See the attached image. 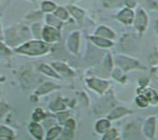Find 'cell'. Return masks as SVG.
Returning <instances> with one entry per match:
<instances>
[{
  "label": "cell",
  "instance_id": "cell-12",
  "mask_svg": "<svg viewBox=\"0 0 158 140\" xmlns=\"http://www.w3.org/2000/svg\"><path fill=\"white\" fill-rule=\"evenodd\" d=\"M10 110V106L3 102H0V120L9 112Z\"/></svg>",
  "mask_w": 158,
  "mask_h": 140
},
{
  "label": "cell",
  "instance_id": "cell-9",
  "mask_svg": "<svg viewBox=\"0 0 158 140\" xmlns=\"http://www.w3.org/2000/svg\"><path fill=\"white\" fill-rule=\"evenodd\" d=\"M43 12H52L56 9V5L50 1H44L41 5Z\"/></svg>",
  "mask_w": 158,
  "mask_h": 140
},
{
  "label": "cell",
  "instance_id": "cell-13",
  "mask_svg": "<svg viewBox=\"0 0 158 140\" xmlns=\"http://www.w3.org/2000/svg\"><path fill=\"white\" fill-rule=\"evenodd\" d=\"M57 134H58V128H52V129H50L48 132H47V134H46V140H52L54 139L56 136H57Z\"/></svg>",
  "mask_w": 158,
  "mask_h": 140
},
{
  "label": "cell",
  "instance_id": "cell-19",
  "mask_svg": "<svg viewBox=\"0 0 158 140\" xmlns=\"http://www.w3.org/2000/svg\"><path fill=\"white\" fill-rule=\"evenodd\" d=\"M0 23H1V18H0Z\"/></svg>",
  "mask_w": 158,
  "mask_h": 140
},
{
  "label": "cell",
  "instance_id": "cell-18",
  "mask_svg": "<svg viewBox=\"0 0 158 140\" xmlns=\"http://www.w3.org/2000/svg\"><path fill=\"white\" fill-rule=\"evenodd\" d=\"M0 140H9V139H6V138H0Z\"/></svg>",
  "mask_w": 158,
  "mask_h": 140
},
{
  "label": "cell",
  "instance_id": "cell-15",
  "mask_svg": "<svg viewBox=\"0 0 158 140\" xmlns=\"http://www.w3.org/2000/svg\"><path fill=\"white\" fill-rule=\"evenodd\" d=\"M56 15L60 18H63L65 19L67 18V12L63 9V8H57L56 11Z\"/></svg>",
  "mask_w": 158,
  "mask_h": 140
},
{
  "label": "cell",
  "instance_id": "cell-6",
  "mask_svg": "<svg viewBox=\"0 0 158 140\" xmlns=\"http://www.w3.org/2000/svg\"><path fill=\"white\" fill-rule=\"evenodd\" d=\"M13 49H11L4 41H0V57L9 58L14 54Z\"/></svg>",
  "mask_w": 158,
  "mask_h": 140
},
{
  "label": "cell",
  "instance_id": "cell-1",
  "mask_svg": "<svg viewBox=\"0 0 158 140\" xmlns=\"http://www.w3.org/2000/svg\"><path fill=\"white\" fill-rule=\"evenodd\" d=\"M5 40L4 42L11 48L15 49L22 43L29 41L30 30L27 26L20 23H14L4 30Z\"/></svg>",
  "mask_w": 158,
  "mask_h": 140
},
{
  "label": "cell",
  "instance_id": "cell-2",
  "mask_svg": "<svg viewBox=\"0 0 158 140\" xmlns=\"http://www.w3.org/2000/svg\"><path fill=\"white\" fill-rule=\"evenodd\" d=\"M13 51L17 54L28 57H36L45 54L49 51V45L44 41H41L39 39L29 40L15 48Z\"/></svg>",
  "mask_w": 158,
  "mask_h": 140
},
{
  "label": "cell",
  "instance_id": "cell-11",
  "mask_svg": "<svg viewBox=\"0 0 158 140\" xmlns=\"http://www.w3.org/2000/svg\"><path fill=\"white\" fill-rule=\"evenodd\" d=\"M31 31L32 33V35L35 37V38H42V31L43 30H41V27L38 23H33L32 26H31Z\"/></svg>",
  "mask_w": 158,
  "mask_h": 140
},
{
  "label": "cell",
  "instance_id": "cell-3",
  "mask_svg": "<svg viewBox=\"0 0 158 140\" xmlns=\"http://www.w3.org/2000/svg\"><path fill=\"white\" fill-rule=\"evenodd\" d=\"M58 31L52 26H45L42 31V39L45 42H54L58 39Z\"/></svg>",
  "mask_w": 158,
  "mask_h": 140
},
{
  "label": "cell",
  "instance_id": "cell-14",
  "mask_svg": "<svg viewBox=\"0 0 158 140\" xmlns=\"http://www.w3.org/2000/svg\"><path fill=\"white\" fill-rule=\"evenodd\" d=\"M46 22L49 24V26H52V27L58 25V20L55 19L54 16H52V15H47L46 16Z\"/></svg>",
  "mask_w": 158,
  "mask_h": 140
},
{
  "label": "cell",
  "instance_id": "cell-16",
  "mask_svg": "<svg viewBox=\"0 0 158 140\" xmlns=\"http://www.w3.org/2000/svg\"><path fill=\"white\" fill-rule=\"evenodd\" d=\"M4 40H5V32H4L3 26L0 23V41H4Z\"/></svg>",
  "mask_w": 158,
  "mask_h": 140
},
{
  "label": "cell",
  "instance_id": "cell-4",
  "mask_svg": "<svg viewBox=\"0 0 158 140\" xmlns=\"http://www.w3.org/2000/svg\"><path fill=\"white\" fill-rule=\"evenodd\" d=\"M28 131L30 135L35 140H43L44 138V129L42 126L37 122L32 121L31 123H30V125L28 126Z\"/></svg>",
  "mask_w": 158,
  "mask_h": 140
},
{
  "label": "cell",
  "instance_id": "cell-8",
  "mask_svg": "<svg viewBox=\"0 0 158 140\" xmlns=\"http://www.w3.org/2000/svg\"><path fill=\"white\" fill-rule=\"evenodd\" d=\"M45 117V114L44 113V111L40 108H37L33 111L32 114H31V119L33 122H37L39 123L41 120H43Z\"/></svg>",
  "mask_w": 158,
  "mask_h": 140
},
{
  "label": "cell",
  "instance_id": "cell-17",
  "mask_svg": "<svg viewBox=\"0 0 158 140\" xmlns=\"http://www.w3.org/2000/svg\"><path fill=\"white\" fill-rule=\"evenodd\" d=\"M1 91H2V84L0 82V94H1Z\"/></svg>",
  "mask_w": 158,
  "mask_h": 140
},
{
  "label": "cell",
  "instance_id": "cell-7",
  "mask_svg": "<svg viewBox=\"0 0 158 140\" xmlns=\"http://www.w3.org/2000/svg\"><path fill=\"white\" fill-rule=\"evenodd\" d=\"M52 89H54V85L50 82H45L44 84H42L36 90H35V94L37 95H44L46 93H48Z\"/></svg>",
  "mask_w": 158,
  "mask_h": 140
},
{
  "label": "cell",
  "instance_id": "cell-5",
  "mask_svg": "<svg viewBox=\"0 0 158 140\" xmlns=\"http://www.w3.org/2000/svg\"><path fill=\"white\" fill-rule=\"evenodd\" d=\"M0 138L15 140L16 139V133L11 127L7 126L6 125H0Z\"/></svg>",
  "mask_w": 158,
  "mask_h": 140
},
{
  "label": "cell",
  "instance_id": "cell-20",
  "mask_svg": "<svg viewBox=\"0 0 158 140\" xmlns=\"http://www.w3.org/2000/svg\"><path fill=\"white\" fill-rule=\"evenodd\" d=\"M0 1H1V0H0Z\"/></svg>",
  "mask_w": 158,
  "mask_h": 140
},
{
  "label": "cell",
  "instance_id": "cell-10",
  "mask_svg": "<svg viewBox=\"0 0 158 140\" xmlns=\"http://www.w3.org/2000/svg\"><path fill=\"white\" fill-rule=\"evenodd\" d=\"M39 70H40L41 72H43L44 74L47 75V76H51V77L57 78V75L55 73V71L52 70V69H51L48 66H46V65H41V66H39Z\"/></svg>",
  "mask_w": 158,
  "mask_h": 140
}]
</instances>
